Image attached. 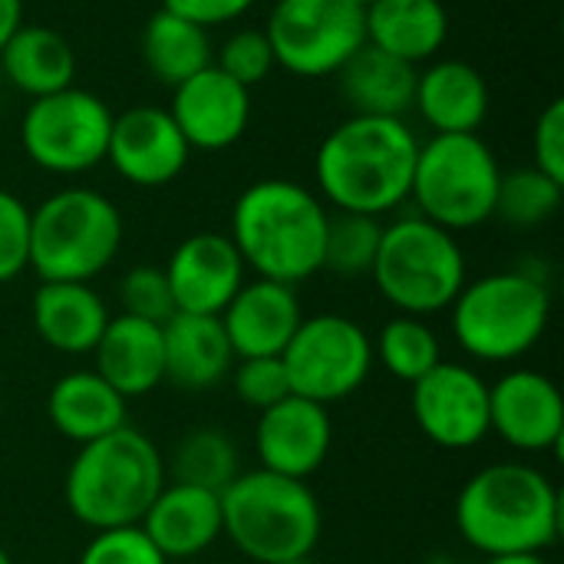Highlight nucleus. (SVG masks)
I'll return each mask as SVG.
<instances>
[{
    "mask_svg": "<svg viewBox=\"0 0 564 564\" xmlns=\"http://www.w3.org/2000/svg\"><path fill=\"white\" fill-rule=\"evenodd\" d=\"M459 539L486 555H545L562 535V492L532 463H492L456 496Z\"/></svg>",
    "mask_w": 564,
    "mask_h": 564,
    "instance_id": "1",
    "label": "nucleus"
},
{
    "mask_svg": "<svg viewBox=\"0 0 564 564\" xmlns=\"http://www.w3.org/2000/svg\"><path fill=\"white\" fill-rule=\"evenodd\" d=\"M416 149L403 119L350 116L327 132L314 155L317 188L337 212L383 218L410 198Z\"/></svg>",
    "mask_w": 564,
    "mask_h": 564,
    "instance_id": "2",
    "label": "nucleus"
},
{
    "mask_svg": "<svg viewBox=\"0 0 564 564\" xmlns=\"http://www.w3.org/2000/svg\"><path fill=\"white\" fill-rule=\"evenodd\" d=\"M327 205L291 178H261L248 185L231 208V245L254 278L297 288L324 261Z\"/></svg>",
    "mask_w": 564,
    "mask_h": 564,
    "instance_id": "3",
    "label": "nucleus"
},
{
    "mask_svg": "<svg viewBox=\"0 0 564 564\" xmlns=\"http://www.w3.org/2000/svg\"><path fill=\"white\" fill-rule=\"evenodd\" d=\"M162 449L129 423L99 436L73 456L63 499L69 516L89 532L139 525L165 486Z\"/></svg>",
    "mask_w": 564,
    "mask_h": 564,
    "instance_id": "4",
    "label": "nucleus"
},
{
    "mask_svg": "<svg viewBox=\"0 0 564 564\" xmlns=\"http://www.w3.org/2000/svg\"><path fill=\"white\" fill-rule=\"evenodd\" d=\"M321 529V502L301 479L248 469L221 492V539H228L248 562L311 558Z\"/></svg>",
    "mask_w": 564,
    "mask_h": 564,
    "instance_id": "5",
    "label": "nucleus"
},
{
    "mask_svg": "<svg viewBox=\"0 0 564 564\" xmlns=\"http://www.w3.org/2000/svg\"><path fill=\"white\" fill-rule=\"evenodd\" d=\"M453 337L479 364H516L549 330L552 294L525 271H496L466 281L453 301Z\"/></svg>",
    "mask_w": 564,
    "mask_h": 564,
    "instance_id": "6",
    "label": "nucleus"
},
{
    "mask_svg": "<svg viewBox=\"0 0 564 564\" xmlns=\"http://www.w3.org/2000/svg\"><path fill=\"white\" fill-rule=\"evenodd\" d=\"M370 278L397 314L430 317L449 311L466 288V254L453 231L406 215L383 225Z\"/></svg>",
    "mask_w": 564,
    "mask_h": 564,
    "instance_id": "7",
    "label": "nucleus"
},
{
    "mask_svg": "<svg viewBox=\"0 0 564 564\" xmlns=\"http://www.w3.org/2000/svg\"><path fill=\"white\" fill-rule=\"evenodd\" d=\"M122 248L119 208L93 188H63L30 208V268L40 281H93Z\"/></svg>",
    "mask_w": 564,
    "mask_h": 564,
    "instance_id": "8",
    "label": "nucleus"
},
{
    "mask_svg": "<svg viewBox=\"0 0 564 564\" xmlns=\"http://www.w3.org/2000/svg\"><path fill=\"white\" fill-rule=\"evenodd\" d=\"M499 178V159L479 132L433 135L416 149L410 198L416 202V215L456 235L496 215Z\"/></svg>",
    "mask_w": 564,
    "mask_h": 564,
    "instance_id": "9",
    "label": "nucleus"
},
{
    "mask_svg": "<svg viewBox=\"0 0 564 564\" xmlns=\"http://www.w3.org/2000/svg\"><path fill=\"white\" fill-rule=\"evenodd\" d=\"M291 393L330 406L357 393L373 370L370 334L344 314L304 317L281 354Z\"/></svg>",
    "mask_w": 564,
    "mask_h": 564,
    "instance_id": "10",
    "label": "nucleus"
},
{
    "mask_svg": "<svg viewBox=\"0 0 564 564\" xmlns=\"http://www.w3.org/2000/svg\"><path fill=\"white\" fill-rule=\"evenodd\" d=\"M112 119L116 116L99 96L66 86L26 106L20 145L33 165L56 175H79L106 162Z\"/></svg>",
    "mask_w": 564,
    "mask_h": 564,
    "instance_id": "11",
    "label": "nucleus"
},
{
    "mask_svg": "<svg viewBox=\"0 0 564 564\" xmlns=\"http://www.w3.org/2000/svg\"><path fill=\"white\" fill-rule=\"evenodd\" d=\"M274 63L294 76H334L364 43V10L350 0H278L268 17Z\"/></svg>",
    "mask_w": 564,
    "mask_h": 564,
    "instance_id": "12",
    "label": "nucleus"
},
{
    "mask_svg": "<svg viewBox=\"0 0 564 564\" xmlns=\"http://www.w3.org/2000/svg\"><path fill=\"white\" fill-rule=\"evenodd\" d=\"M410 406L420 433L440 449L466 453L489 436V383L466 364L440 360L410 383Z\"/></svg>",
    "mask_w": 564,
    "mask_h": 564,
    "instance_id": "13",
    "label": "nucleus"
},
{
    "mask_svg": "<svg viewBox=\"0 0 564 564\" xmlns=\"http://www.w3.org/2000/svg\"><path fill=\"white\" fill-rule=\"evenodd\" d=\"M489 433L525 456L558 453L564 440V397L558 383L529 367H512L489 383Z\"/></svg>",
    "mask_w": 564,
    "mask_h": 564,
    "instance_id": "14",
    "label": "nucleus"
},
{
    "mask_svg": "<svg viewBox=\"0 0 564 564\" xmlns=\"http://www.w3.org/2000/svg\"><path fill=\"white\" fill-rule=\"evenodd\" d=\"M330 446H334V420L327 406L314 400L291 393L281 403L258 413V426H254L258 469L307 482L327 463Z\"/></svg>",
    "mask_w": 564,
    "mask_h": 564,
    "instance_id": "15",
    "label": "nucleus"
},
{
    "mask_svg": "<svg viewBox=\"0 0 564 564\" xmlns=\"http://www.w3.org/2000/svg\"><path fill=\"white\" fill-rule=\"evenodd\" d=\"M188 142L169 109L135 106L112 119L106 162L139 188H162L175 182L188 162Z\"/></svg>",
    "mask_w": 564,
    "mask_h": 564,
    "instance_id": "16",
    "label": "nucleus"
},
{
    "mask_svg": "<svg viewBox=\"0 0 564 564\" xmlns=\"http://www.w3.org/2000/svg\"><path fill=\"white\" fill-rule=\"evenodd\" d=\"M169 116L188 149L221 152L245 135L251 119V93L212 63L172 89Z\"/></svg>",
    "mask_w": 564,
    "mask_h": 564,
    "instance_id": "17",
    "label": "nucleus"
},
{
    "mask_svg": "<svg viewBox=\"0 0 564 564\" xmlns=\"http://www.w3.org/2000/svg\"><path fill=\"white\" fill-rule=\"evenodd\" d=\"M245 261L228 235L195 231L172 251L165 278L172 288L175 311L182 314H212L218 317L228 301L245 284Z\"/></svg>",
    "mask_w": 564,
    "mask_h": 564,
    "instance_id": "18",
    "label": "nucleus"
},
{
    "mask_svg": "<svg viewBox=\"0 0 564 564\" xmlns=\"http://www.w3.org/2000/svg\"><path fill=\"white\" fill-rule=\"evenodd\" d=\"M235 350V360L245 357H281L294 330L304 321L297 291L281 281L254 278L238 288L228 307L218 314Z\"/></svg>",
    "mask_w": 564,
    "mask_h": 564,
    "instance_id": "19",
    "label": "nucleus"
},
{
    "mask_svg": "<svg viewBox=\"0 0 564 564\" xmlns=\"http://www.w3.org/2000/svg\"><path fill=\"white\" fill-rule=\"evenodd\" d=\"M93 370L126 400L149 397L165 383L162 324L129 314L109 317L99 344L93 347Z\"/></svg>",
    "mask_w": 564,
    "mask_h": 564,
    "instance_id": "20",
    "label": "nucleus"
},
{
    "mask_svg": "<svg viewBox=\"0 0 564 564\" xmlns=\"http://www.w3.org/2000/svg\"><path fill=\"white\" fill-rule=\"evenodd\" d=\"M139 529L169 562L198 558L221 539V496L165 482Z\"/></svg>",
    "mask_w": 564,
    "mask_h": 564,
    "instance_id": "21",
    "label": "nucleus"
},
{
    "mask_svg": "<svg viewBox=\"0 0 564 564\" xmlns=\"http://www.w3.org/2000/svg\"><path fill=\"white\" fill-rule=\"evenodd\" d=\"M30 317L36 337L50 350L83 357L93 354L112 314L86 281H40L33 291Z\"/></svg>",
    "mask_w": 564,
    "mask_h": 564,
    "instance_id": "22",
    "label": "nucleus"
},
{
    "mask_svg": "<svg viewBox=\"0 0 564 564\" xmlns=\"http://www.w3.org/2000/svg\"><path fill=\"white\" fill-rule=\"evenodd\" d=\"M162 347H165V383L188 393L218 387L235 367V350L228 344L221 317L212 314L175 311L162 324Z\"/></svg>",
    "mask_w": 564,
    "mask_h": 564,
    "instance_id": "23",
    "label": "nucleus"
},
{
    "mask_svg": "<svg viewBox=\"0 0 564 564\" xmlns=\"http://www.w3.org/2000/svg\"><path fill=\"white\" fill-rule=\"evenodd\" d=\"M413 106L433 135L479 132L489 116V86L476 66L463 59H440L416 73Z\"/></svg>",
    "mask_w": 564,
    "mask_h": 564,
    "instance_id": "24",
    "label": "nucleus"
},
{
    "mask_svg": "<svg viewBox=\"0 0 564 564\" xmlns=\"http://www.w3.org/2000/svg\"><path fill=\"white\" fill-rule=\"evenodd\" d=\"M126 397H119L93 367L89 370H69L63 373L50 393H46V416L50 426L76 443L86 446L99 436L116 433L119 426L129 423Z\"/></svg>",
    "mask_w": 564,
    "mask_h": 564,
    "instance_id": "25",
    "label": "nucleus"
},
{
    "mask_svg": "<svg viewBox=\"0 0 564 564\" xmlns=\"http://www.w3.org/2000/svg\"><path fill=\"white\" fill-rule=\"evenodd\" d=\"M337 86L354 116H390L403 119L416 93V66L364 43L337 73Z\"/></svg>",
    "mask_w": 564,
    "mask_h": 564,
    "instance_id": "26",
    "label": "nucleus"
},
{
    "mask_svg": "<svg viewBox=\"0 0 564 564\" xmlns=\"http://www.w3.org/2000/svg\"><path fill=\"white\" fill-rule=\"evenodd\" d=\"M367 43L406 63L433 59L449 36V13L440 0H377L364 10Z\"/></svg>",
    "mask_w": 564,
    "mask_h": 564,
    "instance_id": "27",
    "label": "nucleus"
},
{
    "mask_svg": "<svg viewBox=\"0 0 564 564\" xmlns=\"http://www.w3.org/2000/svg\"><path fill=\"white\" fill-rule=\"evenodd\" d=\"M3 76L26 96L40 99L73 86L76 53L69 40L50 26H20L0 50Z\"/></svg>",
    "mask_w": 564,
    "mask_h": 564,
    "instance_id": "28",
    "label": "nucleus"
},
{
    "mask_svg": "<svg viewBox=\"0 0 564 564\" xmlns=\"http://www.w3.org/2000/svg\"><path fill=\"white\" fill-rule=\"evenodd\" d=\"M142 59L162 86L175 89L188 76L212 66L208 30L162 7L142 30Z\"/></svg>",
    "mask_w": 564,
    "mask_h": 564,
    "instance_id": "29",
    "label": "nucleus"
},
{
    "mask_svg": "<svg viewBox=\"0 0 564 564\" xmlns=\"http://www.w3.org/2000/svg\"><path fill=\"white\" fill-rule=\"evenodd\" d=\"M241 473V456L235 440L218 426L188 430L172 456L165 459V479L178 486H195L208 492H225Z\"/></svg>",
    "mask_w": 564,
    "mask_h": 564,
    "instance_id": "30",
    "label": "nucleus"
},
{
    "mask_svg": "<svg viewBox=\"0 0 564 564\" xmlns=\"http://www.w3.org/2000/svg\"><path fill=\"white\" fill-rule=\"evenodd\" d=\"M373 360H380L393 380L416 383L443 360V344L426 317L397 314L380 327V337L373 340Z\"/></svg>",
    "mask_w": 564,
    "mask_h": 564,
    "instance_id": "31",
    "label": "nucleus"
},
{
    "mask_svg": "<svg viewBox=\"0 0 564 564\" xmlns=\"http://www.w3.org/2000/svg\"><path fill=\"white\" fill-rule=\"evenodd\" d=\"M383 238V221L373 215H354V212H334L327 218V238H324V261L321 271L334 278H367L373 271L377 251Z\"/></svg>",
    "mask_w": 564,
    "mask_h": 564,
    "instance_id": "32",
    "label": "nucleus"
},
{
    "mask_svg": "<svg viewBox=\"0 0 564 564\" xmlns=\"http://www.w3.org/2000/svg\"><path fill=\"white\" fill-rule=\"evenodd\" d=\"M562 182L549 178L535 165L502 172L492 218H502L506 225H516V228H539L562 208Z\"/></svg>",
    "mask_w": 564,
    "mask_h": 564,
    "instance_id": "33",
    "label": "nucleus"
},
{
    "mask_svg": "<svg viewBox=\"0 0 564 564\" xmlns=\"http://www.w3.org/2000/svg\"><path fill=\"white\" fill-rule=\"evenodd\" d=\"M119 314L149 321V324H165L175 314V301H172V288L165 278V268L155 264H135L122 274L119 288Z\"/></svg>",
    "mask_w": 564,
    "mask_h": 564,
    "instance_id": "34",
    "label": "nucleus"
},
{
    "mask_svg": "<svg viewBox=\"0 0 564 564\" xmlns=\"http://www.w3.org/2000/svg\"><path fill=\"white\" fill-rule=\"evenodd\" d=\"M228 377H231V390H235L238 403L251 406L258 413H264L268 406H274L284 397H291V380H288V370H284L281 357H245V360H235Z\"/></svg>",
    "mask_w": 564,
    "mask_h": 564,
    "instance_id": "35",
    "label": "nucleus"
},
{
    "mask_svg": "<svg viewBox=\"0 0 564 564\" xmlns=\"http://www.w3.org/2000/svg\"><path fill=\"white\" fill-rule=\"evenodd\" d=\"M215 66L225 76H231L235 83H241L245 89H251V86L264 83L278 63H274V50H271L264 30H235L221 43V53H218Z\"/></svg>",
    "mask_w": 564,
    "mask_h": 564,
    "instance_id": "36",
    "label": "nucleus"
},
{
    "mask_svg": "<svg viewBox=\"0 0 564 564\" xmlns=\"http://www.w3.org/2000/svg\"><path fill=\"white\" fill-rule=\"evenodd\" d=\"M76 564H169V558L152 545V539L139 525H129L93 532Z\"/></svg>",
    "mask_w": 564,
    "mask_h": 564,
    "instance_id": "37",
    "label": "nucleus"
},
{
    "mask_svg": "<svg viewBox=\"0 0 564 564\" xmlns=\"http://www.w3.org/2000/svg\"><path fill=\"white\" fill-rule=\"evenodd\" d=\"M30 268V208L0 188V284Z\"/></svg>",
    "mask_w": 564,
    "mask_h": 564,
    "instance_id": "38",
    "label": "nucleus"
},
{
    "mask_svg": "<svg viewBox=\"0 0 564 564\" xmlns=\"http://www.w3.org/2000/svg\"><path fill=\"white\" fill-rule=\"evenodd\" d=\"M535 169L564 185V102L552 99L535 122Z\"/></svg>",
    "mask_w": 564,
    "mask_h": 564,
    "instance_id": "39",
    "label": "nucleus"
},
{
    "mask_svg": "<svg viewBox=\"0 0 564 564\" xmlns=\"http://www.w3.org/2000/svg\"><path fill=\"white\" fill-rule=\"evenodd\" d=\"M251 3L254 0H162L165 10H172V13H178V17H185V20H192L198 26H205V30H212L218 23L238 20Z\"/></svg>",
    "mask_w": 564,
    "mask_h": 564,
    "instance_id": "40",
    "label": "nucleus"
},
{
    "mask_svg": "<svg viewBox=\"0 0 564 564\" xmlns=\"http://www.w3.org/2000/svg\"><path fill=\"white\" fill-rule=\"evenodd\" d=\"M23 26V0H0V50Z\"/></svg>",
    "mask_w": 564,
    "mask_h": 564,
    "instance_id": "41",
    "label": "nucleus"
},
{
    "mask_svg": "<svg viewBox=\"0 0 564 564\" xmlns=\"http://www.w3.org/2000/svg\"><path fill=\"white\" fill-rule=\"evenodd\" d=\"M486 564H552L545 555H506V558H486Z\"/></svg>",
    "mask_w": 564,
    "mask_h": 564,
    "instance_id": "42",
    "label": "nucleus"
},
{
    "mask_svg": "<svg viewBox=\"0 0 564 564\" xmlns=\"http://www.w3.org/2000/svg\"><path fill=\"white\" fill-rule=\"evenodd\" d=\"M0 564H13V558H10V552H7L3 545H0Z\"/></svg>",
    "mask_w": 564,
    "mask_h": 564,
    "instance_id": "43",
    "label": "nucleus"
},
{
    "mask_svg": "<svg viewBox=\"0 0 564 564\" xmlns=\"http://www.w3.org/2000/svg\"><path fill=\"white\" fill-rule=\"evenodd\" d=\"M350 3H354V7H360V10H367V7H370V3H377V0H350Z\"/></svg>",
    "mask_w": 564,
    "mask_h": 564,
    "instance_id": "44",
    "label": "nucleus"
},
{
    "mask_svg": "<svg viewBox=\"0 0 564 564\" xmlns=\"http://www.w3.org/2000/svg\"><path fill=\"white\" fill-rule=\"evenodd\" d=\"M278 564H317L314 558H291V562H278Z\"/></svg>",
    "mask_w": 564,
    "mask_h": 564,
    "instance_id": "45",
    "label": "nucleus"
}]
</instances>
